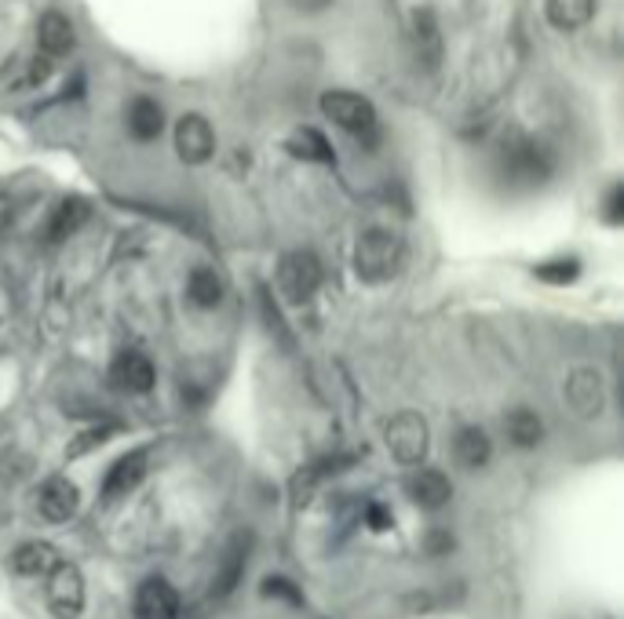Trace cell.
<instances>
[{"label":"cell","instance_id":"6da1fadb","mask_svg":"<svg viewBox=\"0 0 624 619\" xmlns=\"http://www.w3.org/2000/svg\"><path fill=\"white\" fill-rule=\"evenodd\" d=\"M402 267V240L388 234V230H366L355 245V270L362 281L369 285H380V281H391Z\"/></svg>","mask_w":624,"mask_h":619},{"label":"cell","instance_id":"7a4b0ae2","mask_svg":"<svg viewBox=\"0 0 624 619\" xmlns=\"http://www.w3.org/2000/svg\"><path fill=\"white\" fill-rule=\"evenodd\" d=\"M85 575L74 561H56L45 575V605L56 619H77L85 612Z\"/></svg>","mask_w":624,"mask_h":619},{"label":"cell","instance_id":"3957f363","mask_svg":"<svg viewBox=\"0 0 624 619\" xmlns=\"http://www.w3.org/2000/svg\"><path fill=\"white\" fill-rule=\"evenodd\" d=\"M383 441L388 453L399 459L402 467H420L428 456V419L420 412H399L383 426Z\"/></svg>","mask_w":624,"mask_h":619},{"label":"cell","instance_id":"277c9868","mask_svg":"<svg viewBox=\"0 0 624 619\" xmlns=\"http://www.w3.org/2000/svg\"><path fill=\"white\" fill-rule=\"evenodd\" d=\"M278 288L289 302H307L321 288V262L315 251H289L278 267Z\"/></svg>","mask_w":624,"mask_h":619},{"label":"cell","instance_id":"5b68a950","mask_svg":"<svg viewBox=\"0 0 624 619\" xmlns=\"http://www.w3.org/2000/svg\"><path fill=\"white\" fill-rule=\"evenodd\" d=\"M321 113L337 124V128L351 135H369L377 128V110L369 99L355 96V91H326L321 96Z\"/></svg>","mask_w":624,"mask_h":619},{"label":"cell","instance_id":"8992f818","mask_svg":"<svg viewBox=\"0 0 624 619\" xmlns=\"http://www.w3.org/2000/svg\"><path fill=\"white\" fill-rule=\"evenodd\" d=\"M175 153L186 164H205L216 153V132L201 113H183L175 124Z\"/></svg>","mask_w":624,"mask_h":619},{"label":"cell","instance_id":"52a82bcc","mask_svg":"<svg viewBox=\"0 0 624 619\" xmlns=\"http://www.w3.org/2000/svg\"><path fill=\"white\" fill-rule=\"evenodd\" d=\"M77 507H81V492H77L74 481L62 478V474L48 478L37 492V513L48 524H66L77 513Z\"/></svg>","mask_w":624,"mask_h":619},{"label":"cell","instance_id":"ba28073f","mask_svg":"<svg viewBox=\"0 0 624 619\" xmlns=\"http://www.w3.org/2000/svg\"><path fill=\"white\" fill-rule=\"evenodd\" d=\"M180 608H183L180 591L169 580H161V575H150L135 591V619H175Z\"/></svg>","mask_w":624,"mask_h":619},{"label":"cell","instance_id":"9c48e42d","mask_svg":"<svg viewBox=\"0 0 624 619\" xmlns=\"http://www.w3.org/2000/svg\"><path fill=\"white\" fill-rule=\"evenodd\" d=\"M147 467H150V453L147 448H132V453H124L118 463L107 470V478H102V496L107 499H121L129 496L143 485V478H147Z\"/></svg>","mask_w":624,"mask_h":619},{"label":"cell","instance_id":"30bf717a","mask_svg":"<svg viewBox=\"0 0 624 619\" xmlns=\"http://www.w3.org/2000/svg\"><path fill=\"white\" fill-rule=\"evenodd\" d=\"M566 405L580 419H596L602 412V375L596 369H574L566 380Z\"/></svg>","mask_w":624,"mask_h":619},{"label":"cell","instance_id":"8fae6325","mask_svg":"<svg viewBox=\"0 0 624 619\" xmlns=\"http://www.w3.org/2000/svg\"><path fill=\"white\" fill-rule=\"evenodd\" d=\"M110 383L121 386L129 394H147L154 386V364L147 354L139 350H121L110 364Z\"/></svg>","mask_w":624,"mask_h":619},{"label":"cell","instance_id":"7c38bea8","mask_svg":"<svg viewBox=\"0 0 624 619\" xmlns=\"http://www.w3.org/2000/svg\"><path fill=\"white\" fill-rule=\"evenodd\" d=\"M405 492H409V499L416 503V507L424 510H442L445 503L453 499V485L450 478L442 474V470H416V474L405 481Z\"/></svg>","mask_w":624,"mask_h":619},{"label":"cell","instance_id":"4fadbf2b","mask_svg":"<svg viewBox=\"0 0 624 619\" xmlns=\"http://www.w3.org/2000/svg\"><path fill=\"white\" fill-rule=\"evenodd\" d=\"M453 456L464 470H482L493 456L490 434L482 426H461L453 437Z\"/></svg>","mask_w":624,"mask_h":619},{"label":"cell","instance_id":"5bb4252c","mask_svg":"<svg viewBox=\"0 0 624 619\" xmlns=\"http://www.w3.org/2000/svg\"><path fill=\"white\" fill-rule=\"evenodd\" d=\"M74 23H70L62 12H45L37 23V45L45 55H66L70 48H74Z\"/></svg>","mask_w":624,"mask_h":619},{"label":"cell","instance_id":"9a60e30c","mask_svg":"<svg viewBox=\"0 0 624 619\" xmlns=\"http://www.w3.org/2000/svg\"><path fill=\"white\" fill-rule=\"evenodd\" d=\"M56 561H59V554L45 540H29L12 554V569L23 575V580H45Z\"/></svg>","mask_w":624,"mask_h":619},{"label":"cell","instance_id":"2e32d148","mask_svg":"<svg viewBox=\"0 0 624 619\" xmlns=\"http://www.w3.org/2000/svg\"><path fill=\"white\" fill-rule=\"evenodd\" d=\"M413 48H416V59L424 62V66H439L442 59V34H439V23H435V15L428 8H420V12L413 15Z\"/></svg>","mask_w":624,"mask_h":619},{"label":"cell","instance_id":"e0dca14e","mask_svg":"<svg viewBox=\"0 0 624 619\" xmlns=\"http://www.w3.org/2000/svg\"><path fill=\"white\" fill-rule=\"evenodd\" d=\"M164 128V113L158 107V99H150V96H139L129 107V132L135 135L139 143H150V139H158Z\"/></svg>","mask_w":624,"mask_h":619},{"label":"cell","instance_id":"ac0fdd59","mask_svg":"<svg viewBox=\"0 0 624 619\" xmlns=\"http://www.w3.org/2000/svg\"><path fill=\"white\" fill-rule=\"evenodd\" d=\"M285 150L299 157V161H315V164L337 161V153H332V146L326 143V135H321L318 128H296L293 135H289Z\"/></svg>","mask_w":624,"mask_h":619},{"label":"cell","instance_id":"d6986e66","mask_svg":"<svg viewBox=\"0 0 624 619\" xmlns=\"http://www.w3.org/2000/svg\"><path fill=\"white\" fill-rule=\"evenodd\" d=\"M591 15H596V0H548V23L563 34L588 26Z\"/></svg>","mask_w":624,"mask_h":619},{"label":"cell","instance_id":"ffe728a7","mask_svg":"<svg viewBox=\"0 0 624 619\" xmlns=\"http://www.w3.org/2000/svg\"><path fill=\"white\" fill-rule=\"evenodd\" d=\"M504 164L512 168L518 179H545L548 175V161L540 153V146L534 143H518V146H504Z\"/></svg>","mask_w":624,"mask_h":619},{"label":"cell","instance_id":"44dd1931","mask_svg":"<svg viewBox=\"0 0 624 619\" xmlns=\"http://www.w3.org/2000/svg\"><path fill=\"white\" fill-rule=\"evenodd\" d=\"M85 223H88V201H85V197H66V201L56 208V215H51L48 237L51 240H66V237H74Z\"/></svg>","mask_w":624,"mask_h":619},{"label":"cell","instance_id":"7402d4cb","mask_svg":"<svg viewBox=\"0 0 624 619\" xmlns=\"http://www.w3.org/2000/svg\"><path fill=\"white\" fill-rule=\"evenodd\" d=\"M504 426H507L512 445H518V448H537L540 437H545V423H540V416L534 408H515V412L504 419Z\"/></svg>","mask_w":624,"mask_h":619},{"label":"cell","instance_id":"603a6c76","mask_svg":"<svg viewBox=\"0 0 624 619\" xmlns=\"http://www.w3.org/2000/svg\"><path fill=\"white\" fill-rule=\"evenodd\" d=\"M186 292H191V299L197 302V307L212 310V307H220V299H223V281L216 277V270L194 267L191 281H186Z\"/></svg>","mask_w":624,"mask_h":619},{"label":"cell","instance_id":"cb8c5ba5","mask_svg":"<svg viewBox=\"0 0 624 619\" xmlns=\"http://www.w3.org/2000/svg\"><path fill=\"white\" fill-rule=\"evenodd\" d=\"M534 274L545 281V285H570V281H577V274H580V262L577 259H551V262H540Z\"/></svg>","mask_w":624,"mask_h":619},{"label":"cell","instance_id":"d4e9b609","mask_svg":"<svg viewBox=\"0 0 624 619\" xmlns=\"http://www.w3.org/2000/svg\"><path fill=\"white\" fill-rule=\"evenodd\" d=\"M259 594L274 597V602H285L293 608L304 605V591H299L293 580H285V575H270V580H264V583H259Z\"/></svg>","mask_w":624,"mask_h":619},{"label":"cell","instance_id":"484cf974","mask_svg":"<svg viewBox=\"0 0 624 619\" xmlns=\"http://www.w3.org/2000/svg\"><path fill=\"white\" fill-rule=\"evenodd\" d=\"M318 481H321V470L310 467V470H299V474L293 478V507H307L310 499H315L318 492Z\"/></svg>","mask_w":624,"mask_h":619},{"label":"cell","instance_id":"4316f807","mask_svg":"<svg viewBox=\"0 0 624 619\" xmlns=\"http://www.w3.org/2000/svg\"><path fill=\"white\" fill-rule=\"evenodd\" d=\"M113 434V426H102V430H88V434H81L74 445L66 448V459H81L88 453V448H96V445H102V441H107Z\"/></svg>","mask_w":624,"mask_h":619},{"label":"cell","instance_id":"83f0119b","mask_svg":"<svg viewBox=\"0 0 624 619\" xmlns=\"http://www.w3.org/2000/svg\"><path fill=\"white\" fill-rule=\"evenodd\" d=\"M362 521H366L372 532H388L391 524H394V518L388 513V507H383V503H369V507L362 510Z\"/></svg>","mask_w":624,"mask_h":619},{"label":"cell","instance_id":"f1b7e54d","mask_svg":"<svg viewBox=\"0 0 624 619\" xmlns=\"http://www.w3.org/2000/svg\"><path fill=\"white\" fill-rule=\"evenodd\" d=\"M621 205H624V190H621V186H613V190H610V201H607V219H610L613 226L621 223Z\"/></svg>","mask_w":624,"mask_h":619},{"label":"cell","instance_id":"f546056e","mask_svg":"<svg viewBox=\"0 0 624 619\" xmlns=\"http://www.w3.org/2000/svg\"><path fill=\"white\" fill-rule=\"evenodd\" d=\"M326 4H332V0H296V8H307V12H318Z\"/></svg>","mask_w":624,"mask_h":619}]
</instances>
